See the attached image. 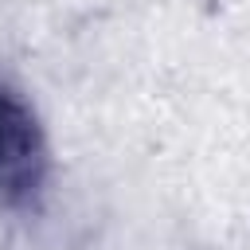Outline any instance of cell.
<instances>
[{"instance_id":"6da1fadb","label":"cell","mask_w":250,"mask_h":250,"mask_svg":"<svg viewBox=\"0 0 250 250\" xmlns=\"http://www.w3.org/2000/svg\"><path fill=\"white\" fill-rule=\"evenodd\" d=\"M47 172V145L35 109L0 82V199L23 203Z\"/></svg>"}]
</instances>
